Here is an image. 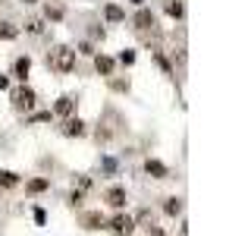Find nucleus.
<instances>
[{
    "instance_id": "15",
    "label": "nucleus",
    "mask_w": 251,
    "mask_h": 236,
    "mask_svg": "<svg viewBox=\"0 0 251 236\" xmlns=\"http://www.w3.org/2000/svg\"><path fill=\"white\" fill-rule=\"evenodd\" d=\"M41 19L50 22V26H60V22L66 19V6H63L60 0H47V3L41 6Z\"/></svg>"
},
{
    "instance_id": "21",
    "label": "nucleus",
    "mask_w": 251,
    "mask_h": 236,
    "mask_svg": "<svg viewBox=\"0 0 251 236\" xmlns=\"http://www.w3.org/2000/svg\"><path fill=\"white\" fill-rule=\"evenodd\" d=\"M160 6L170 19H176V22L185 19V0H160Z\"/></svg>"
},
{
    "instance_id": "2",
    "label": "nucleus",
    "mask_w": 251,
    "mask_h": 236,
    "mask_svg": "<svg viewBox=\"0 0 251 236\" xmlns=\"http://www.w3.org/2000/svg\"><path fill=\"white\" fill-rule=\"evenodd\" d=\"M129 29H132V35L141 38L145 44H160V38H163V29H160V19H157V13L151 10V6H138L135 13L129 16Z\"/></svg>"
},
{
    "instance_id": "17",
    "label": "nucleus",
    "mask_w": 251,
    "mask_h": 236,
    "mask_svg": "<svg viewBox=\"0 0 251 236\" xmlns=\"http://www.w3.org/2000/svg\"><path fill=\"white\" fill-rule=\"evenodd\" d=\"M22 173L19 170H10V167H0V192H16L22 189Z\"/></svg>"
},
{
    "instance_id": "18",
    "label": "nucleus",
    "mask_w": 251,
    "mask_h": 236,
    "mask_svg": "<svg viewBox=\"0 0 251 236\" xmlns=\"http://www.w3.org/2000/svg\"><path fill=\"white\" fill-rule=\"evenodd\" d=\"M10 76H13V82H28V76H31V57L28 54H19V57L13 60Z\"/></svg>"
},
{
    "instance_id": "20",
    "label": "nucleus",
    "mask_w": 251,
    "mask_h": 236,
    "mask_svg": "<svg viewBox=\"0 0 251 236\" xmlns=\"http://www.w3.org/2000/svg\"><path fill=\"white\" fill-rule=\"evenodd\" d=\"M22 31H25V35H31V38H41L44 35V31H47V22L41 19V16H28V19L25 22H22V26H19Z\"/></svg>"
},
{
    "instance_id": "13",
    "label": "nucleus",
    "mask_w": 251,
    "mask_h": 236,
    "mask_svg": "<svg viewBox=\"0 0 251 236\" xmlns=\"http://www.w3.org/2000/svg\"><path fill=\"white\" fill-rule=\"evenodd\" d=\"M160 211H163L170 220L182 217V214H185V195H163V199H160Z\"/></svg>"
},
{
    "instance_id": "6",
    "label": "nucleus",
    "mask_w": 251,
    "mask_h": 236,
    "mask_svg": "<svg viewBox=\"0 0 251 236\" xmlns=\"http://www.w3.org/2000/svg\"><path fill=\"white\" fill-rule=\"evenodd\" d=\"M57 129H60L63 139H88V136H91V126L85 123L78 114H75V117H66V120H60Z\"/></svg>"
},
{
    "instance_id": "14",
    "label": "nucleus",
    "mask_w": 251,
    "mask_h": 236,
    "mask_svg": "<svg viewBox=\"0 0 251 236\" xmlns=\"http://www.w3.org/2000/svg\"><path fill=\"white\" fill-rule=\"evenodd\" d=\"M104 224H107L104 211H78V227H82V230L94 233V230H104Z\"/></svg>"
},
{
    "instance_id": "12",
    "label": "nucleus",
    "mask_w": 251,
    "mask_h": 236,
    "mask_svg": "<svg viewBox=\"0 0 251 236\" xmlns=\"http://www.w3.org/2000/svg\"><path fill=\"white\" fill-rule=\"evenodd\" d=\"M100 22L104 26H126V6H120L116 0H107L100 6Z\"/></svg>"
},
{
    "instance_id": "30",
    "label": "nucleus",
    "mask_w": 251,
    "mask_h": 236,
    "mask_svg": "<svg viewBox=\"0 0 251 236\" xmlns=\"http://www.w3.org/2000/svg\"><path fill=\"white\" fill-rule=\"evenodd\" d=\"M148 236H167V233H163V227H157V224H151V227H148Z\"/></svg>"
},
{
    "instance_id": "32",
    "label": "nucleus",
    "mask_w": 251,
    "mask_h": 236,
    "mask_svg": "<svg viewBox=\"0 0 251 236\" xmlns=\"http://www.w3.org/2000/svg\"><path fill=\"white\" fill-rule=\"evenodd\" d=\"M129 3H132V6L138 10V6H148V0H129Z\"/></svg>"
},
{
    "instance_id": "7",
    "label": "nucleus",
    "mask_w": 251,
    "mask_h": 236,
    "mask_svg": "<svg viewBox=\"0 0 251 236\" xmlns=\"http://www.w3.org/2000/svg\"><path fill=\"white\" fill-rule=\"evenodd\" d=\"M100 202H104L110 211H126V205H129V192H126V186H120V183H110L104 192H100Z\"/></svg>"
},
{
    "instance_id": "24",
    "label": "nucleus",
    "mask_w": 251,
    "mask_h": 236,
    "mask_svg": "<svg viewBox=\"0 0 251 236\" xmlns=\"http://www.w3.org/2000/svg\"><path fill=\"white\" fill-rule=\"evenodd\" d=\"M104 82H107V85H110V88H113L116 94H129V91H132L129 76H126V79H123V76H110V79H104Z\"/></svg>"
},
{
    "instance_id": "1",
    "label": "nucleus",
    "mask_w": 251,
    "mask_h": 236,
    "mask_svg": "<svg viewBox=\"0 0 251 236\" xmlns=\"http://www.w3.org/2000/svg\"><path fill=\"white\" fill-rule=\"evenodd\" d=\"M126 132H129V120H126V117L120 114V107H113V104H107L104 110H100L98 126H91V136H94V142H98L100 148L120 142Z\"/></svg>"
},
{
    "instance_id": "9",
    "label": "nucleus",
    "mask_w": 251,
    "mask_h": 236,
    "mask_svg": "<svg viewBox=\"0 0 251 236\" xmlns=\"http://www.w3.org/2000/svg\"><path fill=\"white\" fill-rule=\"evenodd\" d=\"M141 170H145V177L157 179V183H163V179H173V170H170V164H167V161H160V157H145Z\"/></svg>"
},
{
    "instance_id": "22",
    "label": "nucleus",
    "mask_w": 251,
    "mask_h": 236,
    "mask_svg": "<svg viewBox=\"0 0 251 236\" xmlns=\"http://www.w3.org/2000/svg\"><path fill=\"white\" fill-rule=\"evenodd\" d=\"M22 35V29L13 19H0V41H16Z\"/></svg>"
},
{
    "instance_id": "26",
    "label": "nucleus",
    "mask_w": 251,
    "mask_h": 236,
    "mask_svg": "<svg viewBox=\"0 0 251 236\" xmlns=\"http://www.w3.org/2000/svg\"><path fill=\"white\" fill-rule=\"evenodd\" d=\"M75 54L78 57H94L98 54V44L88 41V38H78V44H75Z\"/></svg>"
},
{
    "instance_id": "5",
    "label": "nucleus",
    "mask_w": 251,
    "mask_h": 236,
    "mask_svg": "<svg viewBox=\"0 0 251 236\" xmlns=\"http://www.w3.org/2000/svg\"><path fill=\"white\" fill-rule=\"evenodd\" d=\"M104 230H110L113 236H135V217L132 214H126V211H113V217H107V224H104Z\"/></svg>"
},
{
    "instance_id": "25",
    "label": "nucleus",
    "mask_w": 251,
    "mask_h": 236,
    "mask_svg": "<svg viewBox=\"0 0 251 236\" xmlns=\"http://www.w3.org/2000/svg\"><path fill=\"white\" fill-rule=\"evenodd\" d=\"M73 189H78V192H85V195H88L91 189H94L91 173H73Z\"/></svg>"
},
{
    "instance_id": "3",
    "label": "nucleus",
    "mask_w": 251,
    "mask_h": 236,
    "mask_svg": "<svg viewBox=\"0 0 251 236\" xmlns=\"http://www.w3.org/2000/svg\"><path fill=\"white\" fill-rule=\"evenodd\" d=\"M44 63L53 76H73L78 69V54L73 44H53L50 51L44 54Z\"/></svg>"
},
{
    "instance_id": "31",
    "label": "nucleus",
    "mask_w": 251,
    "mask_h": 236,
    "mask_svg": "<svg viewBox=\"0 0 251 236\" xmlns=\"http://www.w3.org/2000/svg\"><path fill=\"white\" fill-rule=\"evenodd\" d=\"M22 6H38V3H44V0H19Z\"/></svg>"
},
{
    "instance_id": "11",
    "label": "nucleus",
    "mask_w": 251,
    "mask_h": 236,
    "mask_svg": "<svg viewBox=\"0 0 251 236\" xmlns=\"http://www.w3.org/2000/svg\"><path fill=\"white\" fill-rule=\"evenodd\" d=\"M22 189H25L28 199H38V195H47V192H50L53 183H50V177H41V173H35V177L22 179Z\"/></svg>"
},
{
    "instance_id": "23",
    "label": "nucleus",
    "mask_w": 251,
    "mask_h": 236,
    "mask_svg": "<svg viewBox=\"0 0 251 236\" xmlns=\"http://www.w3.org/2000/svg\"><path fill=\"white\" fill-rule=\"evenodd\" d=\"M53 120H57V117H53L50 110H31V114H25L22 123H25V126H38V123H53Z\"/></svg>"
},
{
    "instance_id": "28",
    "label": "nucleus",
    "mask_w": 251,
    "mask_h": 236,
    "mask_svg": "<svg viewBox=\"0 0 251 236\" xmlns=\"http://www.w3.org/2000/svg\"><path fill=\"white\" fill-rule=\"evenodd\" d=\"M116 63H120V66H132V63H135V54H132V51H123L120 57H116Z\"/></svg>"
},
{
    "instance_id": "10",
    "label": "nucleus",
    "mask_w": 251,
    "mask_h": 236,
    "mask_svg": "<svg viewBox=\"0 0 251 236\" xmlns=\"http://www.w3.org/2000/svg\"><path fill=\"white\" fill-rule=\"evenodd\" d=\"M91 66H94V76H100V79H110V76H116V57H110V54H104V51H98L91 57Z\"/></svg>"
},
{
    "instance_id": "4",
    "label": "nucleus",
    "mask_w": 251,
    "mask_h": 236,
    "mask_svg": "<svg viewBox=\"0 0 251 236\" xmlns=\"http://www.w3.org/2000/svg\"><path fill=\"white\" fill-rule=\"evenodd\" d=\"M38 104H41V98H38V91L31 88L28 82H16L10 88V107L16 110L19 117L31 114V110H38Z\"/></svg>"
},
{
    "instance_id": "27",
    "label": "nucleus",
    "mask_w": 251,
    "mask_h": 236,
    "mask_svg": "<svg viewBox=\"0 0 251 236\" xmlns=\"http://www.w3.org/2000/svg\"><path fill=\"white\" fill-rule=\"evenodd\" d=\"M66 205L73 211H85V192H78V189H73V192L66 195Z\"/></svg>"
},
{
    "instance_id": "16",
    "label": "nucleus",
    "mask_w": 251,
    "mask_h": 236,
    "mask_svg": "<svg viewBox=\"0 0 251 236\" xmlns=\"http://www.w3.org/2000/svg\"><path fill=\"white\" fill-rule=\"evenodd\" d=\"M85 38L94 41V44H104L107 41V29H104V22H100L98 16H88V19H85Z\"/></svg>"
},
{
    "instance_id": "8",
    "label": "nucleus",
    "mask_w": 251,
    "mask_h": 236,
    "mask_svg": "<svg viewBox=\"0 0 251 236\" xmlns=\"http://www.w3.org/2000/svg\"><path fill=\"white\" fill-rule=\"evenodd\" d=\"M78 94L75 91H66V94H60L57 101H53V107H50V114L57 117V120H66V117H75L78 114Z\"/></svg>"
},
{
    "instance_id": "29",
    "label": "nucleus",
    "mask_w": 251,
    "mask_h": 236,
    "mask_svg": "<svg viewBox=\"0 0 251 236\" xmlns=\"http://www.w3.org/2000/svg\"><path fill=\"white\" fill-rule=\"evenodd\" d=\"M10 82H13V76H10V73H0V91L10 88Z\"/></svg>"
},
{
    "instance_id": "19",
    "label": "nucleus",
    "mask_w": 251,
    "mask_h": 236,
    "mask_svg": "<svg viewBox=\"0 0 251 236\" xmlns=\"http://www.w3.org/2000/svg\"><path fill=\"white\" fill-rule=\"evenodd\" d=\"M148 51H151V57H154V63L163 69V76H176V69H173V63H170V57H167V51H163L160 44H148Z\"/></svg>"
}]
</instances>
